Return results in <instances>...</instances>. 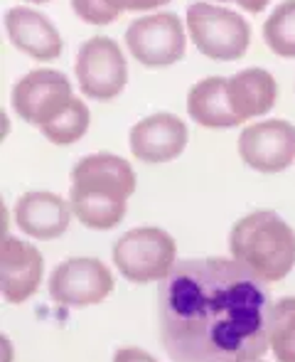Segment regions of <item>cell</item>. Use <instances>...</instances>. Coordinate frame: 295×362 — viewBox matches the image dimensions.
<instances>
[{
	"instance_id": "1",
	"label": "cell",
	"mask_w": 295,
	"mask_h": 362,
	"mask_svg": "<svg viewBox=\"0 0 295 362\" xmlns=\"http://www.w3.org/2000/svg\"><path fill=\"white\" fill-rule=\"evenodd\" d=\"M266 284L236 259L177 262L157 288L160 343L172 362H251L271 348Z\"/></svg>"
},
{
	"instance_id": "16",
	"label": "cell",
	"mask_w": 295,
	"mask_h": 362,
	"mask_svg": "<svg viewBox=\"0 0 295 362\" xmlns=\"http://www.w3.org/2000/svg\"><path fill=\"white\" fill-rule=\"evenodd\" d=\"M187 111L195 124L205 129H234L241 121L234 116L227 96V76H207L187 94Z\"/></svg>"
},
{
	"instance_id": "25",
	"label": "cell",
	"mask_w": 295,
	"mask_h": 362,
	"mask_svg": "<svg viewBox=\"0 0 295 362\" xmlns=\"http://www.w3.org/2000/svg\"><path fill=\"white\" fill-rule=\"evenodd\" d=\"M251 362H263V360H251Z\"/></svg>"
},
{
	"instance_id": "9",
	"label": "cell",
	"mask_w": 295,
	"mask_h": 362,
	"mask_svg": "<svg viewBox=\"0 0 295 362\" xmlns=\"http://www.w3.org/2000/svg\"><path fill=\"white\" fill-rule=\"evenodd\" d=\"M74 99L69 76L57 69H32L13 86V109L30 126L42 129Z\"/></svg>"
},
{
	"instance_id": "5",
	"label": "cell",
	"mask_w": 295,
	"mask_h": 362,
	"mask_svg": "<svg viewBox=\"0 0 295 362\" xmlns=\"http://www.w3.org/2000/svg\"><path fill=\"white\" fill-rule=\"evenodd\" d=\"M114 264L133 284L162 281L177 264V244L160 227H136L114 244Z\"/></svg>"
},
{
	"instance_id": "6",
	"label": "cell",
	"mask_w": 295,
	"mask_h": 362,
	"mask_svg": "<svg viewBox=\"0 0 295 362\" xmlns=\"http://www.w3.org/2000/svg\"><path fill=\"white\" fill-rule=\"evenodd\" d=\"M128 52L148 69H165L185 57V25L175 13H152L133 20L124 35Z\"/></svg>"
},
{
	"instance_id": "4",
	"label": "cell",
	"mask_w": 295,
	"mask_h": 362,
	"mask_svg": "<svg viewBox=\"0 0 295 362\" xmlns=\"http://www.w3.org/2000/svg\"><path fill=\"white\" fill-rule=\"evenodd\" d=\"M187 33L192 45L215 62L241 59L251 47V25L246 18L207 0L187 5Z\"/></svg>"
},
{
	"instance_id": "8",
	"label": "cell",
	"mask_w": 295,
	"mask_h": 362,
	"mask_svg": "<svg viewBox=\"0 0 295 362\" xmlns=\"http://www.w3.org/2000/svg\"><path fill=\"white\" fill-rule=\"evenodd\" d=\"M116 288L114 274L101 259L74 257L64 259L49 276V296L67 308H86L106 300Z\"/></svg>"
},
{
	"instance_id": "23",
	"label": "cell",
	"mask_w": 295,
	"mask_h": 362,
	"mask_svg": "<svg viewBox=\"0 0 295 362\" xmlns=\"http://www.w3.org/2000/svg\"><path fill=\"white\" fill-rule=\"evenodd\" d=\"M167 3L170 0H128V10H155Z\"/></svg>"
},
{
	"instance_id": "21",
	"label": "cell",
	"mask_w": 295,
	"mask_h": 362,
	"mask_svg": "<svg viewBox=\"0 0 295 362\" xmlns=\"http://www.w3.org/2000/svg\"><path fill=\"white\" fill-rule=\"evenodd\" d=\"M114 362H160V360H155L152 355H148L140 348H119L114 355Z\"/></svg>"
},
{
	"instance_id": "22",
	"label": "cell",
	"mask_w": 295,
	"mask_h": 362,
	"mask_svg": "<svg viewBox=\"0 0 295 362\" xmlns=\"http://www.w3.org/2000/svg\"><path fill=\"white\" fill-rule=\"evenodd\" d=\"M217 3H234V5H239V8L246 10V13L256 15V13H263L271 0H217Z\"/></svg>"
},
{
	"instance_id": "12",
	"label": "cell",
	"mask_w": 295,
	"mask_h": 362,
	"mask_svg": "<svg viewBox=\"0 0 295 362\" xmlns=\"http://www.w3.org/2000/svg\"><path fill=\"white\" fill-rule=\"evenodd\" d=\"M190 141V131L187 124L175 114H152L140 119L138 124L131 129V153L138 160L148 165H160V163H170L182 156Z\"/></svg>"
},
{
	"instance_id": "17",
	"label": "cell",
	"mask_w": 295,
	"mask_h": 362,
	"mask_svg": "<svg viewBox=\"0 0 295 362\" xmlns=\"http://www.w3.org/2000/svg\"><path fill=\"white\" fill-rule=\"evenodd\" d=\"M89 124H91V111L89 106L84 104L81 99H74L54 116L49 124H44L42 129V136L54 146H72L76 144L79 139H84V134L89 131Z\"/></svg>"
},
{
	"instance_id": "14",
	"label": "cell",
	"mask_w": 295,
	"mask_h": 362,
	"mask_svg": "<svg viewBox=\"0 0 295 362\" xmlns=\"http://www.w3.org/2000/svg\"><path fill=\"white\" fill-rule=\"evenodd\" d=\"M72 205L57 192L32 190L15 202V224L32 239H57L69 229Z\"/></svg>"
},
{
	"instance_id": "20",
	"label": "cell",
	"mask_w": 295,
	"mask_h": 362,
	"mask_svg": "<svg viewBox=\"0 0 295 362\" xmlns=\"http://www.w3.org/2000/svg\"><path fill=\"white\" fill-rule=\"evenodd\" d=\"M76 18L89 25H109L128 10V0H72Z\"/></svg>"
},
{
	"instance_id": "7",
	"label": "cell",
	"mask_w": 295,
	"mask_h": 362,
	"mask_svg": "<svg viewBox=\"0 0 295 362\" xmlns=\"http://www.w3.org/2000/svg\"><path fill=\"white\" fill-rule=\"evenodd\" d=\"M76 81L84 96L94 101L116 99L128 84V64L116 40L96 35L76 52Z\"/></svg>"
},
{
	"instance_id": "3",
	"label": "cell",
	"mask_w": 295,
	"mask_h": 362,
	"mask_svg": "<svg viewBox=\"0 0 295 362\" xmlns=\"http://www.w3.org/2000/svg\"><path fill=\"white\" fill-rule=\"evenodd\" d=\"M229 252L263 284H276L295 267V232L278 212L256 210L231 227Z\"/></svg>"
},
{
	"instance_id": "18",
	"label": "cell",
	"mask_w": 295,
	"mask_h": 362,
	"mask_svg": "<svg viewBox=\"0 0 295 362\" xmlns=\"http://www.w3.org/2000/svg\"><path fill=\"white\" fill-rule=\"evenodd\" d=\"M263 40L278 57L295 59V0H283L263 23Z\"/></svg>"
},
{
	"instance_id": "24",
	"label": "cell",
	"mask_w": 295,
	"mask_h": 362,
	"mask_svg": "<svg viewBox=\"0 0 295 362\" xmlns=\"http://www.w3.org/2000/svg\"><path fill=\"white\" fill-rule=\"evenodd\" d=\"M28 3H32V5H40V3H49V0H28Z\"/></svg>"
},
{
	"instance_id": "10",
	"label": "cell",
	"mask_w": 295,
	"mask_h": 362,
	"mask_svg": "<svg viewBox=\"0 0 295 362\" xmlns=\"http://www.w3.org/2000/svg\"><path fill=\"white\" fill-rule=\"evenodd\" d=\"M239 156L251 170L281 173L295 160V126L286 119H266L248 124L239 134Z\"/></svg>"
},
{
	"instance_id": "2",
	"label": "cell",
	"mask_w": 295,
	"mask_h": 362,
	"mask_svg": "<svg viewBox=\"0 0 295 362\" xmlns=\"http://www.w3.org/2000/svg\"><path fill=\"white\" fill-rule=\"evenodd\" d=\"M136 192V170L114 153L84 156L72 170L69 205L84 227L106 232L124 222Z\"/></svg>"
},
{
	"instance_id": "15",
	"label": "cell",
	"mask_w": 295,
	"mask_h": 362,
	"mask_svg": "<svg viewBox=\"0 0 295 362\" xmlns=\"http://www.w3.org/2000/svg\"><path fill=\"white\" fill-rule=\"evenodd\" d=\"M227 96L234 116L239 121H251L258 116H266L273 109L278 96L276 76L268 69L248 67L231 74L227 79Z\"/></svg>"
},
{
	"instance_id": "19",
	"label": "cell",
	"mask_w": 295,
	"mask_h": 362,
	"mask_svg": "<svg viewBox=\"0 0 295 362\" xmlns=\"http://www.w3.org/2000/svg\"><path fill=\"white\" fill-rule=\"evenodd\" d=\"M271 350L278 362H295V298H286L273 303L271 315Z\"/></svg>"
},
{
	"instance_id": "11",
	"label": "cell",
	"mask_w": 295,
	"mask_h": 362,
	"mask_svg": "<svg viewBox=\"0 0 295 362\" xmlns=\"http://www.w3.org/2000/svg\"><path fill=\"white\" fill-rule=\"evenodd\" d=\"M44 276V259L30 242L5 234L0 244V293L8 303L20 305L37 293Z\"/></svg>"
},
{
	"instance_id": "13",
	"label": "cell",
	"mask_w": 295,
	"mask_h": 362,
	"mask_svg": "<svg viewBox=\"0 0 295 362\" xmlns=\"http://www.w3.org/2000/svg\"><path fill=\"white\" fill-rule=\"evenodd\" d=\"M5 35L20 49L37 62H52L62 54L64 42L59 30L44 13L32 8H10L3 18Z\"/></svg>"
}]
</instances>
